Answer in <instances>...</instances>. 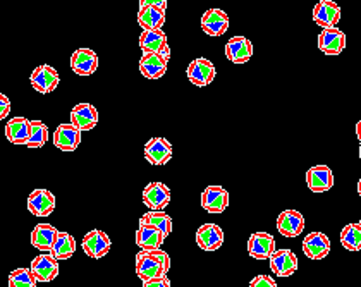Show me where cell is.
<instances>
[{"instance_id": "obj_1", "label": "cell", "mask_w": 361, "mask_h": 287, "mask_svg": "<svg viewBox=\"0 0 361 287\" xmlns=\"http://www.w3.org/2000/svg\"><path fill=\"white\" fill-rule=\"evenodd\" d=\"M138 43L143 54H157L166 59L167 62L171 61V47H169L167 37L162 30L141 31Z\"/></svg>"}, {"instance_id": "obj_2", "label": "cell", "mask_w": 361, "mask_h": 287, "mask_svg": "<svg viewBox=\"0 0 361 287\" xmlns=\"http://www.w3.org/2000/svg\"><path fill=\"white\" fill-rule=\"evenodd\" d=\"M81 248H83V251L90 258L100 260V258H104L105 255L111 251L112 241L107 236V233H104V231L100 229H93L83 236V239H81Z\"/></svg>"}, {"instance_id": "obj_3", "label": "cell", "mask_w": 361, "mask_h": 287, "mask_svg": "<svg viewBox=\"0 0 361 287\" xmlns=\"http://www.w3.org/2000/svg\"><path fill=\"white\" fill-rule=\"evenodd\" d=\"M30 83L38 93H42V95H49V93H52L59 86V83H61V76H59L56 68H52V66L49 64H42L33 69V73H31L30 76Z\"/></svg>"}, {"instance_id": "obj_4", "label": "cell", "mask_w": 361, "mask_h": 287, "mask_svg": "<svg viewBox=\"0 0 361 287\" xmlns=\"http://www.w3.org/2000/svg\"><path fill=\"white\" fill-rule=\"evenodd\" d=\"M135 267H136V275H138L143 282L153 281V279L167 277L166 269L162 267V263L153 257L152 251H138Z\"/></svg>"}, {"instance_id": "obj_5", "label": "cell", "mask_w": 361, "mask_h": 287, "mask_svg": "<svg viewBox=\"0 0 361 287\" xmlns=\"http://www.w3.org/2000/svg\"><path fill=\"white\" fill-rule=\"evenodd\" d=\"M215 66L212 64L209 59H195V61L190 62L186 69V76L190 80L191 85L198 86V88H203V86H209L212 81L215 80Z\"/></svg>"}, {"instance_id": "obj_6", "label": "cell", "mask_w": 361, "mask_h": 287, "mask_svg": "<svg viewBox=\"0 0 361 287\" xmlns=\"http://www.w3.org/2000/svg\"><path fill=\"white\" fill-rule=\"evenodd\" d=\"M143 203L148 212H164L171 203V190L164 183H150L143 190Z\"/></svg>"}, {"instance_id": "obj_7", "label": "cell", "mask_w": 361, "mask_h": 287, "mask_svg": "<svg viewBox=\"0 0 361 287\" xmlns=\"http://www.w3.org/2000/svg\"><path fill=\"white\" fill-rule=\"evenodd\" d=\"M31 274H33L37 282H52L59 275V262L50 253H40L38 257L33 258L30 265Z\"/></svg>"}, {"instance_id": "obj_8", "label": "cell", "mask_w": 361, "mask_h": 287, "mask_svg": "<svg viewBox=\"0 0 361 287\" xmlns=\"http://www.w3.org/2000/svg\"><path fill=\"white\" fill-rule=\"evenodd\" d=\"M26 203H28L31 215H35V217H49L56 210V196L52 191L43 190V188L31 191Z\"/></svg>"}, {"instance_id": "obj_9", "label": "cell", "mask_w": 361, "mask_h": 287, "mask_svg": "<svg viewBox=\"0 0 361 287\" xmlns=\"http://www.w3.org/2000/svg\"><path fill=\"white\" fill-rule=\"evenodd\" d=\"M276 253V239L269 233H253L248 239V255L253 260H270Z\"/></svg>"}, {"instance_id": "obj_10", "label": "cell", "mask_w": 361, "mask_h": 287, "mask_svg": "<svg viewBox=\"0 0 361 287\" xmlns=\"http://www.w3.org/2000/svg\"><path fill=\"white\" fill-rule=\"evenodd\" d=\"M52 143L61 152H74L81 143V131L71 123L59 124L52 135Z\"/></svg>"}, {"instance_id": "obj_11", "label": "cell", "mask_w": 361, "mask_h": 287, "mask_svg": "<svg viewBox=\"0 0 361 287\" xmlns=\"http://www.w3.org/2000/svg\"><path fill=\"white\" fill-rule=\"evenodd\" d=\"M270 270L277 275L279 279L291 277V275L298 270V257L294 255V251L288 250H276V253L270 257Z\"/></svg>"}, {"instance_id": "obj_12", "label": "cell", "mask_w": 361, "mask_h": 287, "mask_svg": "<svg viewBox=\"0 0 361 287\" xmlns=\"http://www.w3.org/2000/svg\"><path fill=\"white\" fill-rule=\"evenodd\" d=\"M301 246H303L306 258L310 260H324L331 253V239L327 238V234L319 233V231L306 236Z\"/></svg>"}, {"instance_id": "obj_13", "label": "cell", "mask_w": 361, "mask_h": 287, "mask_svg": "<svg viewBox=\"0 0 361 287\" xmlns=\"http://www.w3.org/2000/svg\"><path fill=\"white\" fill-rule=\"evenodd\" d=\"M71 71L78 76H92L98 69V55L92 49H78L71 55Z\"/></svg>"}, {"instance_id": "obj_14", "label": "cell", "mask_w": 361, "mask_h": 287, "mask_svg": "<svg viewBox=\"0 0 361 287\" xmlns=\"http://www.w3.org/2000/svg\"><path fill=\"white\" fill-rule=\"evenodd\" d=\"M313 21L319 25L322 30H331L337 28L341 21V7L334 0H320L313 7Z\"/></svg>"}, {"instance_id": "obj_15", "label": "cell", "mask_w": 361, "mask_h": 287, "mask_svg": "<svg viewBox=\"0 0 361 287\" xmlns=\"http://www.w3.org/2000/svg\"><path fill=\"white\" fill-rule=\"evenodd\" d=\"M306 184L312 193H327L334 186V174L329 165H313L306 172Z\"/></svg>"}, {"instance_id": "obj_16", "label": "cell", "mask_w": 361, "mask_h": 287, "mask_svg": "<svg viewBox=\"0 0 361 287\" xmlns=\"http://www.w3.org/2000/svg\"><path fill=\"white\" fill-rule=\"evenodd\" d=\"M145 159L148 164L166 165L172 159V145L166 138H152L147 145H145Z\"/></svg>"}, {"instance_id": "obj_17", "label": "cell", "mask_w": 361, "mask_h": 287, "mask_svg": "<svg viewBox=\"0 0 361 287\" xmlns=\"http://www.w3.org/2000/svg\"><path fill=\"white\" fill-rule=\"evenodd\" d=\"M276 226L284 238H298L305 231V217L298 210H284L279 214Z\"/></svg>"}, {"instance_id": "obj_18", "label": "cell", "mask_w": 361, "mask_h": 287, "mask_svg": "<svg viewBox=\"0 0 361 287\" xmlns=\"http://www.w3.org/2000/svg\"><path fill=\"white\" fill-rule=\"evenodd\" d=\"M202 207L209 214H222L229 207V193L222 186H207L202 193Z\"/></svg>"}, {"instance_id": "obj_19", "label": "cell", "mask_w": 361, "mask_h": 287, "mask_svg": "<svg viewBox=\"0 0 361 287\" xmlns=\"http://www.w3.org/2000/svg\"><path fill=\"white\" fill-rule=\"evenodd\" d=\"M71 124L80 129L81 133L92 131L98 124V110L88 102L74 105L71 110Z\"/></svg>"}, {"instance_id": "obj_20", "label": "cell", "mask_w": 361, "mask_h": 287, "mask_svg": "<svg viewBox=\"0 0 361 287\" xmlns=\"http://www.w3.org/2000/svg\"><path fill=\"white\" fill-rule=\"evenodd\" d=\"M195 239L203 251H217L224 245V231L217 224H203L196 231Z\"/></svg>"}, {"instance_id": "obj_21", "label": "cell", "mask_w": 361, "mask_h": 287, "mask_svg": "<svg viewBox=\"0 0 361 287\" xmlns=\"http://www.w3.org/2000/svg\"><path fill=\"white\" fill-rule=\"evenodd\" d=\"M346 49V35L339 28L322 30L319 35V50L325 55H339Z\"/></svg>"}, {"instance_id": "obj_22", "label": "cell", "mask_w": 361, "mask_h": 287, "mask_svg": "<svg viewBox=\"0 0 361 287\" xmlns=\"http://www.w3.org/2000/svg\"><path fill=\"white\" fill-rule=\"evenodd\" d=\"M202 30L209 37H222L229 30V16L222 9H209L202 16Z\"/></svg>"}, {"instance_id": "obj_23", "label": "cell", "mask_w": 361, "mask_h": 287, "mask_svg": "<svg viewBox=\"0 0 361 287\" xmlns=\"http://www.w3.org/2000/svg\"><path fill=\"white\" fill-rule=\"evenodd\" d=\"M226 57L233 64H246L253 57V43L246 37H233L226 43Z\"/></svg>"}, {"instance_id": "obj_24", "label": "cell", "mask_w": 361, "mask_h": 287, "mask_svg": "<svg viewBox=\"0 0 361 287\" xmlns=\"http://www.w3.org/2000/svg\"><path fill=\"white\" fill-rule=\"evenodd\" d=\"M59 233L61 231L54 227L52 224H38L31 231V246L37 248L38 251H43V253H50Z\"/></svg>"}, {"instance_id": "obj_25", "label": "cell", "mask_w": 361, "mask_h": 287, "mask_svg": "<svg viewBox=\"0 0 361 287\" xmlns=\"http://www.w3.org/2000/svg\"><path fill=\"white\" fill-rule=\"evenodd\" d=\"M138 25L143 31L162 30L164 25H166V13L160 9H157V7L147 6L143 0H140Z\"/></svg>"}, {"instance_id": "obj_26", "label": "cell", "mask_w": 361, "mask_h": 287, "mask_svg": "<svg viewBox=\"0 0 361 287\" xmlns=\"http://www.w3.org/2000/svg\"><path fill=\"white\" fill-rule=\"evenodd\" d=\"M169 62L157 54H143L140 59V73L147 80H160L167 73Z\"/></svg>"}, {"instance_id": "obj_27", "label": "cell", "mask_w": 361, "mask_h": 287, "mask_svg": "<svg viewBox=\"0 0 361 287\" xmlns=\"http://www.w3.org/2000/svg\"><path fill=\"white\" fill-rule=\"evenodd\" d=\"M30 119L26 117H13L9 123L6 124L4 129V135H6L7 141H11L13 145H26L30 138Z\"/></svg>"}, {"instance_id": "obj_28", "label": "cell", "mask_w": 361, "mask_h": 287, "mask_svg": "<svg viewBox=\"0 0 361 287\" xmlns=\"http://www.w3.org/2000/svg\"><path fill=\"white\" fill-rule=\"evenodd\" d=\"M164 241H166V238L159 231L150 226H145V224H140L138 231H136V246L141 251L162 250Z\"/></svg>"}, {"instance_id": "obj_29", "label": "cell", "mask_w": 361, "mask_h": 287, "mask_svg": "<svg viewBox=\"0 0 361 287\" xmlns=\"http://www.w3.org/2000/svg\"><path fill=\"white\" fill-rule=\"evenodd\" d=\"M74 251H76V241H74V238L69 233L61 231L57 236L56 243H54L52 250H50V255H52L57 262H62V260H69V258L74 255Z\"/></svg>"}, {"instance_id": "obj_30", "label": "cell", "mask_w": 361, "mask_h": 287, "mask_svg": "<svg viewBox=\"0 0 361 287\" xmlns=\"http://www.w3.org/2000/svg\"><path fill=\"white\" fill-rule=\"evenodd\" d=\"M140 224L150 226L153 229L159 231L164 238H169L172 233V219L166 212H147L143 217L140 219Z\"/></svg>"}, {"instance_id": "obj_31", "label": "cell", "mask_w": 361, "mask_h": 287, "mask_svg": "<svg viewBox=\"0 0 361 287\" xmlns=\"http://www.w3.org/2000/svg\"><path fill=\"white\" fill-rule=\"evenodd\" d=\"M341 245L348 251H361V227L358 224H348L343 227Z\"/></svg>"}, {"instance_id": "obj_32", "label": "cell", "mask_w": 361, "mask_h": 287, "mask_svg": "<svg viewBox=\"0 0 361 287\" xmlns=\"http://www.w3.org/2000/svg\"><path fill=\"white\" fill-rule=\"evenodd\" d=\"M49 141V128L42 121H31L30 123V138L26 147L28 148H43Z\"/></svg>"}, {"instance_id": "obj_33", "label": "cell", "mask_w": 361, "mask_h": 287, "mask_svg": "<svg viewBox=\"0 0 361 287\" xmlns=\"http://www.w3.org/2000/svg\"><path fill=\"white\" fill-rule=\"evenodd\" d=\"M37 284L30 267H21L9 274V287H37Z\"/></svg>"}, {"instance_id": "obj_34", "label": "cell", "mask_w": 361, "mask_h": 287, "mask_svg": "<svg viewBox=\"0 0 361 287\" xmlns=\"http://www.w3.org/2000/svg\"><path fill=\"white\" fill-rule=\"evenodd\" d=\"M250 287H277V282L274 281L270 275L262 274V275H257V277L250 282Z\"/></svg>"}, {"instance_id": "obj_35", "label": "cell", "mask_w": 361, "mask_h": 287, "mask_svg": "<svg viewBox=\"0 0 361 287\" xmlns=\"http://www.w3.org/2000/svg\"><path fill=\"white\" fill-rule=\"evenodd\" d=\"M152 253H153V257L157 258V260L162 263V267L166 269V272L169 274V270H171V257H169L166 251H162V250H155V251H152Z\"/></svg>"}, {"instance_id": "obj_36", "label": "cell", "mask_w": 361, "mask_h": 287, "mask_svg": "<svg viewBox=\"0 0 361 287\" xmlns=\"http://www.w3.org/2000/svg\"><path fill=\"white\" fill-rule=\"evenodd\" d=\"M11 114V100L9 97L4 95V93H0V121L6 119L7 116Z\"/></svg>"}, {"instance_id": "obj_37", "label": "cell", "mask_w": 361, "mask_h": 287, "mask_svg": "<svg viewBox=\"0 0 361 287\" xmlns=\"http://www.w3.org/2000/svg\"><path fill=\"white\" fill-rule=\"evenodd\" d=\"M143 287H171V281L167 277L153 279V281L143 282Z\"/></svg>"}, {"instance_id": "obj_38", "label": "cell", "mask_w": 361, "mask_h": 287, "mask_svg": "<svg viewBox=\"0 0 361 287\" xmlns=\"http://www.w3.org/2000/svg\"><path fill=\"white\" fill-rule=\"evenodd\" d=\"M143 2L147 4V6L157 7V9L164 11V13H166V9H167V0H143Z\"/></svg>"}, {"instance_id": "obj_39", "label": "cell", "mask_w": 361, "mask_h": 287, "mask_svg": "<svg viewBox=\"0 0 361 287\" xmlns=\"http://www.w3.org/2000/svg\"><path fill=\"white\" fill-rule=\"evenodd\" d=\"M356 138H358V141L361 143V119L358 121V124H356Z\"/></svg>"}, {"instance_id": "obj_40", "label": "cell", "mask_w": 361, "mask_h": 287, "mask_svg": "<svg viewBox=\"0 0 361 287\" xmlns=\"http://www.w3.org/2000/svg\"><path fill=\"white\" fill-rule=\"evenodd\" d=\"M358 195L361 196V178H360V181H358Z\"/></svg>"}, {"instance_id": "obj_41", "label": "cell", "mask_w": 361, "mask_h": 287, "mask_svg": "<svg viewBox=\"0 0 361 287\" xmlns=\"http://www.w3.org/2000/svg\"><path fill=\"white\" fill-rule=\"evenodd\" d=\"M360 159H361V143H360Z\"/></svg>"}, {"instance_id": "obj_42", "label": "cell", "mask_w": 361, "mask_h": 287, "mask_svg": "<svg viewBox=\"0 0 361 287\" xmlns=\"http://www.w3.org/2000/svg\"><path fill=\"white\" fill-rule=\"evenodd\" d=\"M358 226H360V227H361V219H360V224H358Z\"/></svg>"}]
</instances>
